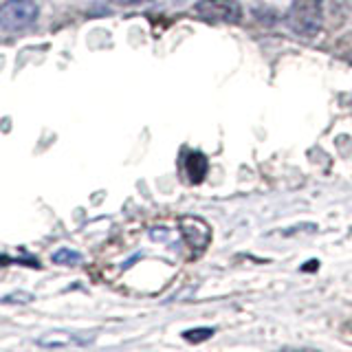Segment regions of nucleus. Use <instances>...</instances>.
<instances>
[{
    "label": "nucleus",
    "instance_id": "obj_1",
    "mask_svg": "<svg viewBox=\"0 0 352 352\" xmlns=\"http://www.w3.org/2000/svg\"><path fill=\"white\" fill-rule=\"evenodd\" d=\"M286 20L297 36L313 38L322 29V0H293Z\"/></svg>",
    "mask_w": 352,
    "mask_h": 352
},
{
    "label": "nucleus",
    "instance_id": "obj_2",
    "mask_svg": "<svg viewBox=\"0 0 352 352\" xmlns=\"http://www.w3.org/2000/svg\"><path fill=\"white\" fill-rule=\"evenodd\" d=\"M40 14L33 0H7L0 5V29L5 31H22L31 27Z\"/></svg>",
    "mask_w": 352,
    "mask_h": 352
},
{
    "label": "nucleus",
    "instance_id": "obj_3",
    "mask_svg": "<svg viewBox=\"0 0 352 352\" xmlns=\"http://www.w3.org/2000/svg\"><path fill=\"white\" fill-rule=\"evenodd\" d=\"M194 11L207 22H238L242 18V9L236 0H201Z\"/></svg>",
    "mask_w": 352,
    "mask_h": 352
},
{
    "label": "nucleus",
    "instance_id": "obj_4",
    "mask_svg": "<svg viewBox=\"0 0 352 352\" xmlns=\"http://www.w3.org/2000/svg\"><path fill=\"white\" fill-rule=\"evenodd\" d=\"M181 234H183L185 242L192 247V251L196 253V256L207 249L209 238H212L209 225L205 223L203 218H196V216H183L181 218Z\"/></svg>",
    "mask_w": 352,
    "mask_h": 352
},
{
    "label": "nucleus",
    "instance_id": "obj_5",
    "mask_svg": "<svg viewBox=\"0 0 352 352\" xmlns=\"http://www.w3.org/2000/svg\"><path fill=\"white\" fill-rule=\"evenodd\" d=\"M185 172L190 176L192 183H201L207 174V159L201 152H190L185 159Z\"/></svg>",
    "mask_w": 352,
    "mask_h": 352
},
{
    "label": "nucleus",
    "instance_id": "obj_6",
    "mask_svg": "<svg viewBox=\"0 0 352 352\" xmlns=\"http://www.w3.org/2000/svg\"><path fill=\"white\" fill-rule=\"evenodd\" d=\"M82 260V256L73 249H60L53 253V262L55 264H77Z\"/></svg>",
    "mask_w": 352,
    "mask_h": 352
},
{
    "label": "nucleus",
    "instance_id": "obj_7",
    "mask_svg": "<svg viewBox=\"0 0 352 352\" xmlns=\"http://www.w3.org/2000/svg\"><path fill=\"white\" fill-rule=\"evenodd\" d=\"M214 330L212 328H201V330H187L185 333V339L187 341H203V339H209Z\"/></svg>",
    "mask_w": 352,
    "mask_h": 352
},
{
    "label": "nucleus",
    "instance_id": "obj_8",
    "mask_svg": "<svg viewBox=\"0 0 352 352\" xmlns=\"http://www.w3.org/2000/svg\"><path fill=\"white\" fill-rule=\"evenodd\" d=\"M33 300V295L31 293H11V295H5L3 297V302L5 304H16V302H20V304H29Z\"/></svg>",
    "mask_w": 352,
    "mask_h": 352
},
{
    "label": "nucleus",
    "instance_id": "obj_9",
    "mask_svg": "<svg viewBox=\"0 0 352 352\" xmlns=\"http://www.w3.org/2000/svg\"><path fill=\"white\" fill-rule=\"evenodd\" d=\"M115 5H121V7H128V5H141V3H148V0H113Z\"/></svg>",
    "mask_w": 352,
    "mask_h": 352
}]
</instances>
